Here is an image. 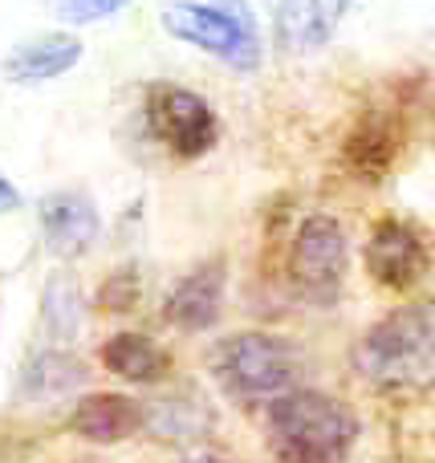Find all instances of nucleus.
<instances>
[{"label":"nucleus","mask_w":435,"mask_h":463,"mask_svg":"<svg viewBox=\"0 0 435 463\" xmlns=\"http://www.w3.org/2000/svg\"><path fill=\"white\" fill-rule=\"evenodd\" d=\"M265 431L281 463H342L358 439V419L322 391H285L269 402Z\"/></svg>","instance_id":"1"},{"label":"nucleus","mask_w":435,"mask_h":463,"mask_svg":"<svg viewBox=\"0 0 435 463\" xmlns=\"http://www.w3.org/2000/svg\"><path fill=\"white\" fill-rule=\"evenodd\" d=\"M435 366V309L407 305L374 321L355 345V370L371 386L420 383Z\"/></svg>","instance_id":"2"},{"label":"nucleus","mask_w":435,"mask_h":463,"mask_svg":"<svg viewBox=\"0 0 435 463\" xmlns=\"http://www.w3.org/2000/svg\"><path fill=\"white\" fill-rule=\"evenodd\" d=\"M163 29L203 53L220 57L232 70H252L260 61L257 21L244 8V0H216V5H195L175 0L163 8Z\"/></svg>","instance_id":"3"},{"label":"nucleus","mask_w":435,"mask_h":463,"mask_svg":"<svg viewBox=\"0 0 435 463\" xmlns=\"http://www.w3.org/2000/svg\"><path fill=\"white\" fill-rule=\"evenodd\" d=\"M212 374L228 394L241 399H277L298 378V350L277 334L244 329L212 350Z\"/></svg>","instance_id":"4"},{"label":"nucleus","mask_w":435,"mask_h":463,"mask_svg":"<svg viewBox=\"0 0 435 463\" xmlns=\"http://www.w3.org/2000/svg\"><path fill=\"white\" fill-rule=\"evenodd\" d=\"M350 272V240L346 228L334 216H309L301 220L298 236L289 248V280L301 297L314 305L338 301Z\"/></svg>","instance_id":"5"},{"label":"nucleus","mask_w":435,"mask_h":463,"mask_svg":"<svg viewBox=\"0 0 435 463\" xmlns=\"http://www.w3.org/2000/svg\"><path fill=\"white\" fill-rule=\"evenodd\" d=\"M147 122L175 159H200L220 138L216 110L200 94L175 86V81H155L147 90Z\"/></svg>","instance_id":"6"},{"label":"nucleus","mask_w":435,"mask_h":463,"mask_svg":"<svg viewBox=\"0 0 435 463\" xmlns=\"http://www.w3.org/2000/svg\"><path fill=\"white\" fill-rule=\"evenodd\" d=\"M431 264V252L423 236L403 220H379L366 240V272L387 288H411L423 280Z\"/></svg>","instance_id":"7"},{"label":"nucleus","mask_w":435,"mask_h":463,"mask_svg":"<svg viewBox=\"0 0 435 463\" xmlns=\"http://www.w3.org/2000/svg\"><path fill=\"white\" fill-rule=\"evenodd\" d=\"M224 260H203L187 277L175 280V288L163 301V317L184 334H203L220 321L224 309Z\"/></svg>","instance_id":"8"},{"label":"nucleus","mask_w":435,"mask_h":463,"mask_svg":"<svg viewBox=\"0 0 435 463\" xmlns=\"http://www.w3.org/2000/svg\"><path fill=\"white\" fill-rule=\"evenodd\" d=\"M399 146H403V118L391 110H371L355 122L342 146V159L358 179H383L395 167Z\"/></svg>","instance_id":"9"},{"label":"nucleus","mask_w":435,"mask_h":463,"mask_svg":"<svg viewBox=\"0 0 435 463\" xmlns=\"http://www.w3.org/2000/svg\"><path fill=\"white\" fill-rule=\"evenodd\" d=\"M98 208L86 192H53L41 200V232H45L49 252L81 256L98 240Z\"/></svg>","instance_id":"10"},{"label":"nucleus","mask_w":435,"mask_h":463,"mask_svg":"<svg viewBox=\"0 0 435 463\" xmlns=\"http://www.w3.org/2000/svg\"><path fill=\"white\" fill-rule=\"evenodd\" d=\"M143 423H147L143 407H138L135 399H127V394H114V391L86 394L70 415V431L81 435V439H90V443H122L135 431H143Z\"/></svg>","instance_id":"11"},{"label":"nucleus","mask_w":435,"mask_h":463,"mask_svg":"<svg viewBox=\"0 0 435 463\" xmlns=\"http://www.w3.org/2000/svg\"><path fill=\"white\" fill-rule=\"evenodd\" d=\"M81 61V41L73 33H41L8 53L5 78L16 86H37V81L61 78Z\"/></svg>","instance_id":"12"},{"label":"nucleus","mask_w":435,"mask_h":463,"mask_svg":"<svg viewBox=\"0 0 435 463\" xmlns=\"http://www.w3.org/2000/svg\"><path fill=\"white\" fill-rule=\"evenodd\" d=\"M98 358L114 378H127V383H159L171 370V358L143 334H114Z\"/></svg>","instance_id":"13"},{"label":"nucleus","mask_w":435,"mask_h":463,"mask_svg":"<svg viewBox=\"0 0 435 463\" xmlns=\"http://www.w3.org/2000/svg\"><path fill=\"white\" fill-rule=\"evenodd\" d=\"M334 33V16L326 8V0H281L277 8V41L293 53L301 49L326 45V37Z\"/></svg>","instance_id":"14"},{"label":"nucleus","mask_w":435,"mask_h":463,"mask_svg":"<svg viewBox=\"0 0 435 463\" xmlns=\"http://www.w3.org/2000/svg\"><path fill=\"white\" fill-rule=\"evenodd\" d=\"M86 383V366L65 350H45L24 366L21 394L24 399H61V394L78 391Z\"/></svg>","instance_id":"15"},{"label":"nucleus","mask_w":435,"mask_h":463,"mask_svg":"<svg viewBox=\"0 0 435 463\" xmlns=\"http://www.w3.org/2000/svg\"><path fill=\"white\" fill-rule=\"evenodd\" d=\"M81 313H86V301H81V288L70 272H53L45 280V293H41V321H45V334L53 342H70L81 329Z\"/></svg>","instance_id":"16"},{"label":"nucleus","mask_w":435,"mask_h":463,"mask_svg":"<svg viewBox=\"0 0 435 463\" xmlns=\"http://www.w3.org/2000/svg\"><path fill=\"white\" fill-rule=\"evenodd\" d=\"M57 16L73 24H90V21H102V16H114L118 8H127V0H53Z\"/></svg>","instance_id":"17"},{"label":"nucleus","mask_w":435,"mask_h":463,"mask_svg":"<svg viewBox=\"0 0 435 463\" xmlns=\"http://www.w3.org/2000/svg\"><path fill=\"white\" fill-rule=\"evenodd\" d=\"M98 301H102V309H110V313H127L130 305L138 301V277L135 272H114V277L106 280Z\"/></svg>","instance_id":"18"},{"label":"nucleus","mask_w":435,"mask_h":463,"mask_svg":"<svg viewBox=\"0 0 435 463\" xmlns=\"http://www.w3.org/2000/svg\"><path fill=\"white\" fill-rule=\"evenodd\" d=\"M13 208H21V195H16V187L8 184L5 175H0V212H13Z\"/></svg>","instance_id":"19"},{"label":"nucleus","mask_w":435,"mask_h":463,"mask_svg":"<svg viewBox=\"0 0 435 463\" xmlns=\"http://www.w3.org/2000/svg\"><path fill=\"white\" fill-rule=\"evenodd\" d=\"M192 463H220V459H192Z\"/></svg>","instance_id":"20"},{"label":"nucleus","mask_w":435,"mask_h":463,"mask_svg":"<svg viewBox=\"0 0 435 463\" xmlns=\"http://www.w3.org/2000/svg\"><path fill=\"white\" fill-rule=\"evenodd\" d=\"M342 5H355V0H342Z\"/></svg>","instance_id":"21"}]
</instances>
